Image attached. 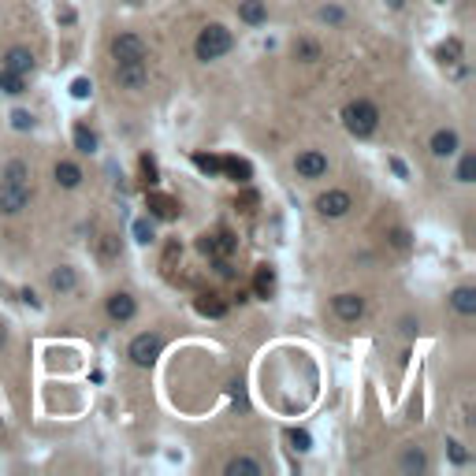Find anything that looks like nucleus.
Listing matches in <instances>:
<instances>
[{"label": "nucleus", "mask_w": 476, "mask_h": 476, "mask_svg": "<svg viewBox=\"0 0 476 476\" xmlns=\"http://www.w3.org/2000/svg\"><path fill=\"white\" fill-rule=\"evenodd\" d=\"M231 45H234V37H231V30L227 26H220V23H213V26H205L201 34H197V42H194V52H197V60H220V56H227L231 52Z\"/></svg>", "instance_id": "f257e3e1"}, {"label": "nucleus", "mask_w": 476, "mask_h": 476, "mask_svg": "<svg viewBox=\"0 0 476 476\" xmlns=\"http://www.w3.org/2000/svg\"><path fill=\"white\" fill-rule=\"evenodd\" d=\"M342 123H346L350 134L368 138V134H376V127H380V108L372 101H350L346 108H342Z\"/></svg>", "instance_id": "f03ea898"}, {"label": "nucleus", "mask_w": 476, "mask_h": 476, "mask_svg": "<svg viewBox=\"0 0 476 476\" xmlns=\"http://www.w3.org/2000/svg\"><path fill=\"white\" fill-rule=\"evenodd\" d=\"M161 346H164V339L156 335V332H142L134 342H130V350H127V357L134 361L138 368H149L156 357H161Z\"/></svg>", "instance_id": "7ed1b4c3"}, {"label": "nucleus", "mask_w": 476, "mask_h": 476, "mask_svg": "<svg viewBox=\"0 0 476 476\" xmlns=\"http://www.w3.org/2000/svg\"><path fill=\"white\" fill-rule=\"evenodd\" d=\"M30 205V182H0V213L19 216Z\"/></svg>", "instance_id": "20e7f679"}, {"label": "nucleus", "mask_w": 476, "mask_h": 476, "mask_svg": "<svg viewBox=\"0 0 476 476\" xmlns=\"http://www.w3.org/2000/svg\"><path fill=\"white\" fill-rule=\"evenodd\" d=\"M350 194L346 190H327V194H320L316 197V213L320 216H327V220H339V216H346L350 213Z\"/></svg>", "instance_id": "39448f33"}, {"label": "nucleus", "mask_w": 476, "mask_h": 476, "mask_svg": "<svg viewBox=\"0 0 476 476\" xmlns=\"http://www.w3.org/2000/svg\"><path fill=\"white\" fill-rule=\"evenodd\" d=\"M234 234L231 231H216V234H201L197 238V249H201L205 257H231L234 253Z\"/></svg>", "instance_id": "423d86ee"}, {"label": "nucleus", "mask_w": 476, "mask_h": 476, "mask_svg": "<svg viewBox=\"0 0 476 476\" xmlns=\"http://www.w3.org/2000/svg\"><path fill=\"white\" fill-rule=\"evenodd\" d=\"M115 78H119V86H127V89H142L145 82H149L145 60H119L115 63Z\"/></svg>", "instance_id": "0eeeda50"}, {"label": "nucleus", "mask_w": 476, "mask_h": 476, "mask_svg": "<svg viewBox=\"0 0 476 476\" xmlns=\"http://www.w3.org/2000/svg\"><path fill=\"white\" fill-rule=\"evenodd\" d=\"M112 56H115V63L119 60H145V56H149V49H145V42L138 34H119L112 42Z\"/></svg>", "instance_id": "6e6552de"}, {"label": "nucleus", "mask_w": 476, "mask_h": 476, "mask_svg": "<svg viewBox=\"0 0 476 476\" xmlns=\"http://www.w3.org/2000/svg\"><path fill=\"white\" fill-rule=\"evenodd\" d=\"M332 309H335L339 320L357 324V320L365 316V298H361V294H339V298L332 301Z\"/></svg>", "instance_id": "1a4fd4ad"}, {"label": "nucleus", "mask_w": 476, "mask_h": 476, "mask_svg": "<svg viewBox=\"0 0 476 476\" xmlns=\"http://www.w3.org/2000/svg\"><path fill=\"white\" fill-rule=\"evenodd\" d=\"M294 168H298L301 179H320L324 171H327V156L316 153V149H309V153H301L298 161H294Z\"/></svg>", "instance_id": "9d476101"}, {"label": "nucleus", "mask_w": 476, "mask_h": 476, "mask_svg": "<svg viewBox=\"0 0 476 476\" xmlns=\"http://www.w3.org/2000/svg\"><path fill=\"white\" fill-rule=\"evenodd\" d=\"M4 68H8V71H19V75H30V71H34V52L23 49V45L8 49V52H4Z\"/></svg>", "instance_id": "9b49d317"}, {"label": "nucleus", "mask_w": 476, "mask_h": 476, "mask_svg": "<svg viewBox=\"0 0 476 476\" xmlns=\"http://www.w3.org/2000/svg\"><path fill=\"white\" fill-rule=\"evenodd\" d=\"M149 213L156 216V220H175L179 216V201L175 197H168V194H149Z\"/></svg>", "instance_id": "f8f14e48"}, {"label": "nucleus", "mask_w": 476, "mask_h": 476, "mask_svg": "<svg viewBox=\"0 0 476 476\" xmlns=\"http://www.w3.org/2000/svg\"><path fill=\"white\" fill-rule=\"evenodd\" d=\"M134 313H138L134 298H130V294H123V290L108 298V316H112V320H119V324H123V320H130V316H134Z\"/></svg>", "instance_id": "ddd939ff"}, {"label": "nucleus", "mask_w": 476, "mask_h": 476, "mask_svg": "<svg viewBox=\"0 0 476 476\" xmlns=\"http://www.w3.org/2000/svg\"><path fill=\"white\" fill-rule=\"evenodd\" d=\"M432 153L435 156H454L458 153V134L454 130H435L432 134Z\"/></svg>", "instance_id": "4468645a"}, {"label": "nucleus", "mask_w": 476, "mask_h": 476, "mask_svg": "<svg viewBox=\"0 0 476 476\" xmlns=\"http://www.w3.org/2000/svg\"><path fill=\"white\" fill-rule=\"evenodd\" d=\"M49 283H52V290H60V294H71V290L78 287V275H75V268H68V264H60V268L49 275Z\"/></svg>", "instance_id": "2eb2a0df"}, {"label": "nucleus", "mask_w": 476, "mask_h": 476, "mask_svg": "<svg viewBox=\"0 0 476 476\" xmlns=\"http://www.w3.org/2000/svg\"><path fill=\"white\" fill-rule=\"evenodd\" d=\"M451 306H454L461 316H472V313H476V290H472V287H458L454 294H451Z\"/></svg>", "instance_id": "dca6fc26"}, {"label": "nucleus", "mask_w": 476, "mask_h": 476, "mask_svg": "<svg viewBox=\"0 0 476 476\" xmlns=\"http://www.w3.org/2000/svg\"><path fill=\"white\" fill-rule=\"evenodd\" d=\"M56 182L63 190H75L78 182H82V171H78V164H71V161H60L56 164Z\"/></svg>", "instance_id": "f3484780"}, {"label": "nucleus", "mask_w": 476, "mask_h": 476, "mask_svg": "<svg viewBox=\"0 0 476 476\" xmlns=\"http://www.w3.org/2000/svg\"><path fill=\"white\" fill-rule=\"evenodd\" d=\"M238 15H242V23H264L268 19V8H264V0H242L238 4Z\"/></svg>", "instance_id": "a211bd4d"}, {"label": "nucleus", "mask_w": 476, "mask_h": 476, "mask_svg": "<svg viewBox=\"0 0 476 476\" xmlns=\"http://www.w3.org/2000/svg\"><path fill=\"white\" fill-rule=\"evenodd\" d=\"M0 89H4V94H11V97L26 94V75H19V71H8V68H0Z\"/></svg>", "instance_id": "6ab92c4d"}, {"label": "nucleus", "mask_w": 476, "mask_h": 476, "mask_svg": "<svg viewBox=\"0 0 476 476\" xmlns=\"http://www.w3.org/2000/svg\"><path fill=\"white\" fill-rule=\"evenodd\" d=\"M197 313L216 320V316L227 313V301H220V294H197Z\"/></svg>", "instance_id": "aec40b11"}, {"label": "nucleus", "mask_w": 476, "mask_h": 476, "mask_svg": "<svg viewBox=\"0 0 476 476\" xmlns=\"http://www.w3.org/2000/svg\"><path fill=\"white\" fill-rule=\"evenodd\" d=\"M223 171H227L234 182H249V179H253V168H249L246 161H238V156H227V161H223Z\"/></svg>", "instance_id": "412c9836"}, {"label": "nucleus", "mask_w": 476, "mask_h": 476, "mask_svg": "<svg viewBox=\"0 0 476 476\" xmlns=\"http://www.w3.org/2000/svg\"><path fill=\"white\" fill-rule=\"evenodd\" d=\"M253 290H257L261 298H268L272 290H275V272L268 268V264H261V268H257V275H253Z\"/></svg>", "instance_id": "4be33fe9"}, {"label": "nucleus", "mask_w": 476, "mask_h": 476, "mask_svg": "<svg viewBox=\"0 0 476 476\" xmlns=\"http://www.w3.org/2000/svg\"><path fill=\"white\" fill-rule=\"evenodd\" d=\"M75 149H78V153H97V134H94L86 123L75 127Z\"/></svg>", "instance_id": "5701e85b"}, {"label": "nucleus", "mask_w": 476, "mask_h": 476, "mask_svg": "<svg viewBox=\"0 0 476 476\" xmlns=\"http://www.w3.org/2000/svg\"><path fill=\"white\" fill-rule=\"evenodd\" d=\"M227 476H261V465L253 458H231L227 461Z\"/></svg>", "instance_id": "b1692460"}, {"label": "nucleus", "mask_w": 476, "mask_h": 476, "mask_svg": "<svg viewBox=\"0 0 476 476\" xmlns=\"http://www.w3.org/2000/svg\"><path fill=\"white\" fill-rule=\"evenodd\" d=\"M194 168H201L205 175H220V171H223V156H213V153H194Z\"/></svg>", "instance_id": "393cba45"}, {"label": "nucleus", "mask_w": 476, "mask_h": 476, "mask_svg": "<svg viewBox=\"0 0 476 476\" xmlns=\"http://www.w3.org/2000/svg\"><path fill=\"white\" fill-rule=\"evenodd\" d=\"M402 469L406 472H420V469H428V458L417 451V446H409V451L402 454Z\"/></svg>", "instance_id": "a878e982"}, {"label": "nucleus", "mask_w": 476, "mask_h": 476, "mask_svg": "<svg viewBox=\"0 0 476 476\" xmlns=\"http://www.w3.org/2000/svg\"><path fill=\"white\" fill-rule=\"evenodd\" d=\"M30 179V168H26V161H11L4 168V182H26Z\"/></svg>", "instance_id": "bb28decb"}, {"label": "nucleus", "mask_w": 476, "mask_h": 476, "mask_svg": "<svg viewBox=\"0 0 476 476\" xmlns=\"http://www.w3.org/2000/svg\"><path fill=\"white\" fill-rule=\"evenodd\" d=\"M294 56L306 60V63H316V60H320V45H316V42H298L294 45Z\"/></svg>", "instance_id": "cd10ccee"}, {"label": "nucleus", "mask_w": 476, "mask_h": 476, "mask_svg": "<svg viewBox=\"0 0 476 476\" xmlns=\"http://www.w3.org/2000/svg\"><path fill=\"white\" fill-rule=\"evenodd\" d=\"M287 439H290V446H294L298 454H306L309 446H313V439H309V432H301V428H290L287 432Z\"/></svg>", "instance_id": "c85d7f7f"}, {"label": "nucleus", "mask_w": 476, "mask_h": 476, "mask_svg": "<svg viewBox=\"0 0 476 476\" xmlns=\"http://www.w3.org/2000/svg\"><path fill=\"white\" fill-rule=\"evenodd\" d=\"M472 175H476V156L465 153V156H461V164H458V182H472Z\"/></svg>", "instance_id": "c756f323"}, {"label": "nucleus", "mask_w": 476, "mask_h": 476, "mask_svg": "<svg viewBox=\"0 0 476 476\" xmlns=\"http://www.w3.org/2000/svg\"><path fill=\"white\" fill-rule=\"evenodd\" d=\"M134 238H138L142 246H149L153 238H156V234H153V223H149V220H134Z\"/></svg>", "instance_id": "7c9ffc66"}, {"label": "nucleus", "mask_w": 476, "mask_h": 476, "mask_svg": "<svg viewBox=\"0 0 476 476\" xmlns=\"http://www.w3.org/2000/svg\"><path fill=\"white\" fill-rule=\"evenodd\" d=\"M142 179L149 182V187H156V161L153 156H142Z\"/></svg>", "instance_id": "2f4dec72"}, {"label": "nucleus", "mask_w": 476, "mask_h": 476, "mask_svg": "<svg viewBox=\"0 0 476 476\" xmlns=\"http://www.w3.org/2000/svg\"><path fill=\"white\" fill-rule=\"evenodd\" d=\"M89 89H94V86H89V78H75V82H71V97L86 101V97H89Z\"/></svg>", "instance_id": "473e14b6"}, {"label": "nucleus", "mask_w": 476, "mask_h": 476, "mask_svg": "<svg viewBox=\"0 0 476 476\" xmlns=\"http://www.w3.org/2000/svg\"><path fill=\"white\" fill-rule=\"evenodd\" d=\"M446 451H451V458L458 461V465H465V461H469V454H465V446H461L458 439H446Z\"/></svg>", "instance_id": "72a5a7b5"}, {"label": "nucleus", "mask_w": 476, "mask_h": 476, "mask_svg": "<svg viewBox=\"0 0 476 476\" xmlns=\"http://www.w3.org/2000/svg\"><path fill=\"white\" fill-rule=\"evenodd\" d=\"M11 123H15V130H30L34 127V115L19 108V112H11Z\"/></svg>", "instance_id": "f704fd0d"}, {"label": "nucleus", "mask_w": 476, "mask_h": 476, "mask_svg": "<svg viewBox=\"0 0 476 476\" xmlns=\"http://www.w3.org/2000/svg\"><path fill=\"white\" fill-rule=\"evenodd\" d=\"M443 63H454V56H458V42H451V45H439V52H435Z\"/></svg>", "instance_id": "c9c22d12"}, {"label": "nucleus", "mask_w": 476, "mask_h": 476, "mask_svg": "<svg viewBox=\"0 0 476 476\" xmlns=\"http://www.w3.org/2000/svg\"><path fill=\"white\" fill-rule=\"evenodd\" d=\"M101 253H104V257H115V253H119V246H115V234H104V242H101Z\"/></svg>", "instance_id": "e433bc0d"}, {"label": "nucleus", "mask_w": 476, "mask_h": 476, "mask_svg": "<svg viewBox=\"0 0 476 476\" xmlns=\"http://www.w3.org/2000/svg\"><path fill=\"white\" fill-rule=\"evenodd\" d=\"M391 242H394V249H409V234L399 227V231H391Z\"/></svg>", "instance_id": "4c0bfd02"}, {"label": "nucleus", "mask_w": 476, "mask_h": 476, "mask_svg": "<svg viewBox=\"0 0 476 476\" xmlns=\"http://www.w3.org/2000/svg\"><path fill=\"white\" fill-rule=\"evenodd\" d=\"M320 19L324 23H342V11L339 8H320Z\"/></svg>", "instance_id": "58836bf2"}, {"label": "nucleus", "mask_w": 476, "mask_h": 476, "mask_svg": "<svg viewBox=\"0 0 476 476\" xmlns=\"http://www.w3.org/2000/svg\"><path fill=\"white\" fill-rule=\"evenodd\" d=\"M387 4H391V8H402V4H406V0H387Z\"/></svg>", "instance_id": "ea45409f"}, {"label": "nucleus", "mask_w": 476, "mask_h": 476, "mask_svg": "<svg viewBox=\"0 0 476 476\" xmlns=\"http://www.w3.org/2000/svg\"><path fill=\"white\" fill-rule=\"evenodd\" d=\"M0 346H4V332H0Z\"/></svg>", "instance_id": "a19ab883"}]
</instances>
